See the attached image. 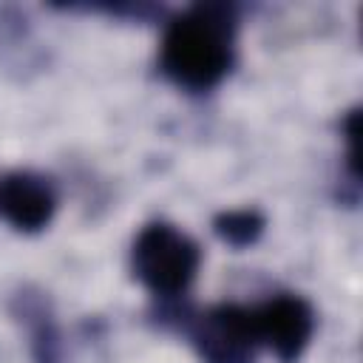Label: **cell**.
Masks as SVG:
<instances>
[{"instance_id": "277c9868", "label": "cell", "mask_w": 363, "mask_h": 363, "mask_svg": "<svg viewBox=\"0 0 363 363\" xmlns=\"http://www.w3.org/2000/svg\"><path fill=\"white\" fill-rule=\"evenodd\" d=\"M258 343L269 346L281 363H295L315 329L312 306L298 295H275L264 306L252 309Z\"/></svg>"}, {"instance_id": "3957f363", "label": "cell", "mask_w": 363, "mask_h": 363, "mask_svg": "<svg viewBox=\"0 0 363 363\" xmlns=\"http://www.w3.org/2000/svg\"><path fill=\"white\" fill-rule=\"evenodd\" d=\"M193 343L204 363H252L258 349L252 312L235 303L207 309L193 323Z\"/></svg>"}, {"instance_id": "5b68a950", "label": "cell", "mask_w": 363, "mask_h": 363, "mask_svg": "<svg viewBox=\"0 0 363 363\" xmlns=\"http://www.w3.org/2000/svg\"><path fill=\"white\" fill-rule=\"evenodd\" d=\"M54 207L57 199L51 184L37 173H11L0 182V213L23 233L43 230L51 221Z\"/></svg>"}, {"instance_id": "8992f818", "label": "cell", "mask_w": 363, "mask_h": 363, "mask_svg": "<svg viewBox=\"0 0 363 363\" xmlns=\"http://www.w3.org/2000/svg\"><path fill=\"white\" fill-rule=\"evenodd\" d=\"M216 235L235 247V250H244L250 244H255L264 233V216L258 210H227V213H218L216 221Z\"/></svg>"}, {"instance_id": "6da1fadb", "label": "cell", "mask_w": 363, "mask_h": 363, "mask_svg": "<svg viewBox=\"0 0 363 363\" xmlns=\"http://www.w3.org/2000/svg\"><path fill=\"white\" fill-rule=\"evenodd\" d=\"M235 23L233 3H193L167 23L162 71L187 91H210L233 65Z\"/></svg>"}, {"instance_id": "7a4b0ae2", "label": "cell", "mask_w": 363, "mask_h": 363, "mask_svg": "<svg viewBox=\"0 0 363 363\" xmlns=\"http://www.w3.org/2000/svg\"><path fill=\"white\" fill-rule=\"evenodd\" d=\"M199 269V247L170 224H147L133 244V272L156 295L182 292Z\"/></svg>"}]
</instances>
